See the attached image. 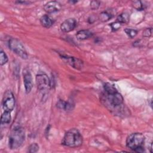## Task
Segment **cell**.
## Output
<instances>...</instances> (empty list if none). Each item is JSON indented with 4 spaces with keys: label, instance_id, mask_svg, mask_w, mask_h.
<instances>
[{
    "label": "cell",
    "instance_id": "1",
    "mask_svg": "<svg viewBox=\"0 0 153 153\" xmlns=\"http://www.w3.org/2000/svg\"><path fill=\"white\" fill-rule=\"evenodd\" d=\"M25 139V131L22 126H15L11 131L8 145L11 149H16L21 146Z\"/></svg>",
    "mask_w": 153,
    "mask_h": 153
},
{
    "label": "cell",
    "instance_id": "2",
    "mask_svg": "<svg viewBox=\"0 0 153 153\" xmlns=\"http://www.w3.org/2000/svg\"><path fill=\"white\" fill-rule=\"evenodd\" d=\"M145 137L140 133L130 134L126 139V146L130 150L136 152H143L145 151Z\"/></svg>",
    "mask_w": 153,
    "mask_h": 153
},
{
    "label": "cell",
    "instance_id": "3",
    "mask_svg": "<svg viewBox=\"0 0 153 153\" xmlns=\"http://www.w3.org/2000/svg\"><path fill=\"white\" fill-rule=\"evenodd\" d=\"M83 142L82 136L76 128L69 130L65 134L62 145L70 148H77L80 146Z\"/></svg>",
    "mask_w": 153,
    "mask_h": 153
},
{
    "label": "cell",
    "instance_id": "4",
    "mask_svg": "<svg viewBox=\"0 0 153 153\" xmlns=\"http://www.w3.org/2000/svg\"><path fill=\"white\" fill-rule=\"evenodd\" d=\"M9 48L23 59H27V51L23 44L16 38H10L8 42Z\"/></svg>",
    "mask_w": 153,
    "mask_h": 153
},
{
    "label": "cell",
    "instance_id": "5",
    "mask_svg": "<svg viewBox=\"0 0 153 153\" xmlns=\"http://www.w3.org/2000/svg\"><path fill=\"white\" fill-rule=\"evenodd\" d=\"M36 82L38 89L43 94H46L51 87V81L45 74H39L36 76Z\"/></svg>",
    "mask_w": 153,
    "mask_h": 153
},
{
    "label": "cell",
    "instance_id": "6",
    "mask_svg": "<svg viewBox=\"0 0 153 153\" xmlns=\"http://www.w3.org/2000/svg\"><path fill=\"white\" fill-rule=\"evenodd\" d=\"M2 108L4 111L11 112L15 106V98L13 93L10 90H7L4 93L2 101Z\"/></svg>",
    "mask_w": 153,
    "mask_h": 153
},
{
    "label": "cell",
    "instance_id": "7",
    "mask_svg": "<svg viewBox=\"0 0 153 153\" xmlns=\"http://www.w3.org/2000/svg\"><path fill=\"white\" fill-rule=\"evenodd\" d=\"M23 82H24L25 91H26V93L28 94L30 92L33 87L32 76L30 71L27 69H25L23 70Z\"/></svg>",
    "mask_w": 153,
    "mask_h": 153
},
{
    "label": "cell",
    "instance_id": "8",
    "mask_svg": "<svg viewBox=\"0 0 153 153\" xmlns=\"http://www.w3.org/2000/svg\"><path fill=\"white\" fill-rule=\"evenodd\" d=\"M106 94L111 105L113 106H120L123 103V97L122 95L118 91Z\"/></svg>",
    "mask_w": 153,
    "mask_h": 153
},
{
    "label": "cell",
    "instance_id": "9",
    "mask_svg": "<svg viewBox=\"0 0 153 153\" xmlns=\"http://www.w3.org/2000/svg\"><path fill=\"white\" fill-rule=\"evenodd\" d=\"M76 26V21L74 18L65 20L60 25V30L63 32H69L73 30Z\"/></svg>",
    "mask_w": 153,
    "mask_h": 153
},
{
    "label": "cell",
    "instance_id": "10",
    "mask_svg": "<svg viewBox=\"0 0 153 153\" xmlns=\"http://www.w3.org/2000/svg\"><path fill=\"white\" fill-rule=\"evenodd\" d=\"M61 8H62L61 4L59 2L55 1L48 2L44 6V11L48 14L58 11L61 9Z\"/></svg>",
    "mask_w": 153,
    "mask_h": 153
},
{
    "label": "cell",
    "instance_id": "11",
    "mask_svg": "<svg viewBox=\"0 0 153 153\" xmlns=\"http://www.w3.org/2000/svg\"><path fill=\"white\" fill-rule=\"evenodd\" d=\"M62 58L66 60V62L75 69H81L83 68V62L78 58L66 56H62Z\"/></svg>",
    "mask_w": 153,
    "mask_h": 153
},
{
    "label": "cell",
    "instance_id": "12",
    "mask_svg": "<svg viewBox=\"0 0 153 153\" xmlns=\"http://www.w3.org/2000/svg\"><path fill=\"white\" fill-rule=\"evenodd\" d=\"M92 32L88 29H82L79 30L76 34V37L78 40H85L92 36Z\"/></svg>",
    "mask_w": 153,
    "mask_h": 153
},
{
    "label": "cell",
    "instance_id": "13",
    "mask_svg": "<svg viewBox=\"0 0 153 153\" xmlns=\"http://www.w3.org/2000/svg\"><path fill=\"white\" fill-rule=\"evenodd\" d=\"M40 23L43 27L49 28L53 25L54 20L49 16L45 14L40 18Z\"/></svg>",
    "mask_w": 153,
    "mask_h": 153
},
{
    "label": "cell",
    "instance_id": "14",
    "mask_svg": "<svg viewBox=\"0 0 153 153\" xmlns=\"http://www.w3.org/2000/svg\"><path fill=\"white\" fill-rule=\"evenodd\" d=\"M112 17L113 15L112 13L108 12V11H104L99 14V19L102 22H106L109 21Z\"/></svg>",
    "mask_w": 153,
    "mask_h": 153
},
{
    "label": "cell",
    "instance_id": "15",
    "mask_svg": "<svg viewBox=\"0 0 153 153\" xmlns=\"http://www.w3.org/2000/svg\"><path fill=\"white\" fill-rule=\"evenodd\" d=\"M11 117L10 112L4 111L1 117V124H8L10 123Z\"/></svg>",
    "mask_w": 153,
    "mask_h": 153
},
{
    "label": "cell",
    "instance_id": "16",
    "mask_svg": "<svg viewBox=\"0 0 153 153\" xmlns=\"http://www.w3.org/2000/svg\"><path fill=\"white\" fill-rule=\"evenodd\" d=\"M117 21L121 23L122 25L123 23H127L129 21V15L127 13H123L120 14L117 18Z\"/></svg>",
    "mask_w": 153,
    "mask_h": 153
},
{
    "label": "cell",
    "instance_id": "17",
    "mask_svg": "<svg viewBox=\"0 0 153 153\" xmlns=\"http://www.w3.org/2000/svg\"><path fill=\"white\" fill-rule=\"evenodd\" d=\"M124 32L127 34V35L130 38H133L135 37L137 33V30L134 29H131V28H126L124 29Z\"/></svg>",
    "mask_w": 153,
    "mask_h": 153
},
{
    "label": "cell",
    "instance_id": "18",
    "mask_svg": "<svg viewBox=\"0 0 153 153\" xmlns=\"http://www.w3.org/2000/svg\"><path fill=\"white\" fill-rule=\"evenodd\" d=\"M8 59L5 53L1 49L0 51V65L1 66L5 65L8 62Z\"/></svg>",
    "mask_w": 153,
    "mask_h": 153
},
{
    "label": "cell",
    "instance_id": "19",
    "mask_svg": "<svg viewBox=\"0 0 153 153\" xmlns=\"http://www.w3.org/2000/svg\"><path fill=\"white\" fill-rule=\"evenodd\" d=\"M132 6L137 10H143L145 9V5L140 1H135L132 2Z\"/></svg>",
    "mask_w": 153,
    "mask_h": 153
},
{
    "label": "cell",
    "instance_id": "20",
    "mask_svg": "<svg viewBox=\"0 0 153 153\" xmlns=\"http://www.w3.org/2000/svg\"><path fill=\"white\" fill-rule=\"evenodd\" d=\"M39 149V146L36 143H33L28 147L27 151L30 153L36 152Z\"/></svg>",
    "mask_w": 153,
    "mask_h": 153
},
{
    "label": "cell",
    "instance_id": "21",
    "mask_svg": "<svg viewBox=\"0 0 153 153\" xmlns=\"http://www.w3.org/2000/svg\"><path fill=\"white\" fill-rule=\"evenodd\" d=\"M109 26H111V27L113 31H116V30H118L122 26V24L121 23L116 21L115 22L111 23Z\"/></svg>",
    "mask_w": 153,
    "mask_h": 153
},
{
    "label": "cell",
    "instance_id": "22",
    "mask_svg": "<svg viewBox=\"0 0 153 153\" xmlns=\"http://www.w3.org/2000/svg\"><path fill=\"white\" fill-rule=\"evenodd\" d=\"M100 7V2L98 1H92L90 2V8L93 10H96Z\"/></svg>",
    "mask_w": 153,
    "mask_h": 153
},
{
    "label": "cell",
    "instance_id": "23",
    "mask_svg": "<svg viewBox=\"0 0 153 153\" xmlns=\"http://www.w3.org/2000/svg\"><path fill=\"white\" fill-rule=\"evenodd\" d=\"M152 29L151 27L147 28L143 32V36L146 38L150 37L152 35Z\"/></svg>",
    "mask_w": 153,
    "mask_h": 153
},
{
    "label": "cell",
    "instance_id": "24",
    "mask_svg": "<svg viewBox=\"0 0 153 153\" xmlns=\"http://www.w3.org/2000/svg\"><path fill=\"white\" fill-rule=\"evenodd\" d=\"M66 102L60 100H59V102H57V106L60 108V109H65L66 108Z\"/></svg>",
    "mask_w": 153,
    "mask_h": 153
},
{
    "label": "cell",
    "instance_id": "25",
    "mask_svg": "<svg viewBox=\"0 0 153 153\" xmlns=\"http://www.w3.org/2000/svg\"><path fill=\"white\" fill-rule=\"evenodd\" d=\"M150 152H152V142L151 143V147H150Z\"/></svg>",
    "mask_w": 153,
    "mask_h": 153
}]
</instances>
